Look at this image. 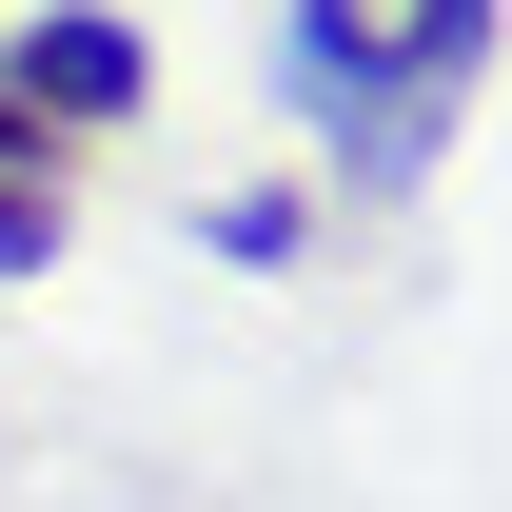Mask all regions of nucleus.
<instances>
[{"label": "nucleus", "mask_w": 512, "mask_h": 512, "mask_svg": "<svg viewBox=\"0 0 512 512\" xmlns=\"http://www.w3.org/2000/svg\"><path fill=\"white\" fill-rule=\"evenodd\" d=\"M473 79H493V0H276V99L335 138L355 197L434 178V138H453Z\"/></svg>", "instance_id": "nucleus-1"}, {"label": "nucleus", "mask_w": 512, "mask_h": 512, "mask_svg": "<svg viewBox=\"0 0 512 512\" xmlns=\"http://www.w3.org/2000/svg\"><path fill=\"white\" fill-rule=\"evenodd\" d=\"M138 99H158V40L119 0H40L0 40V158H40V178H60V138H119Z\"/></svg>", "instance_id": "nucleus-2"}, {"label": "nucleus", "mask_w": 512, "mask_h": 512, "mask_svg": "<svg viewBox=\"0 0 512 512\" xmlns=\"http://www.w3.org/2000/svg\"><path fill=\"white\" fill-rule=\"evenodd\" d=\"M197 256H237V276H296V256H316V197H296V178H237V197H197Z\"/></svg>", "instance_id": "nucleus-3"}, {"label": "nucleus", "mask_w": 512, "mask_h": 512, "mask_svg": "<svg viewBox=\"0 0 512 512\" xmlns=\"http://www.w3.org/2000/svg\"><path fill=\"white\" fill-rule=\"evenodd\" d=\"M0 276H60V178L0 158Z\"/></svg>", "instance_id": "nucleus-4"}]
</instances>
